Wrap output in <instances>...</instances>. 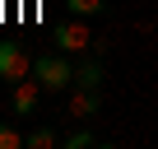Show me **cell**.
I'll return each mask as SVG.
<instances>
[{"instance_id":"obj_1","label":"cell","mask_w":158,"mask_h":149,"mask_svg":"<svg viewBox=\"0 0 158 149\" xmlns=\"http://www.w3.org/2000/svg\"><path fill=\"white\" fill-rule=\"evenodd\" d=\"M33 79L47 89V93H60L74 84V61L65 51H51V56H33Z\"/></svg>"},{"instance_id":"obj_2","label":"cell","mask_w":158,"mask_h":149,"mask_svg":"<svg viewBox=\"0 0 158 149\" xmlns=\"http://www.w3.org/2000/svg\"><path fill=\"white\" fill-rule=\"evenodd\" d=\"M56 47H60V51H102L107 42H102V37H93L89 19L70 14V19H60V23H56Z\"/></svg>"},{"instance_id":"obj_3","label":"cell","mask_w":158,"mask_h":149,"mask_svg":"<svg viewBox=\"0 0 158 149\" xmlns=\"http://www.w3.org/2000/svg\"><path fill=\"white\" fill-rule=\"evenodd\" d=\"M33 74V56L19 47V42H0V79L5 84H19Z\"/></svg>"},{"instance_id":"obj_4","label":"cell","mask_w":158,"mask_h":149,"mask_svg":"<svg viewBox=\"0 0 158 149\" xmlns=\"http://www.w3.org/2000/svg\"><path fill=\"white\" fill-rule=\"evenodd\" d=\"M98 107H102V89H79V84H70L65 117H74V121H89V117H98Z\"/></svg>"},{"instance_id":"obj_5","label":"cell","mask_w":158,"mask_h":149,"mask_svg":"<svg viewBox=\"0 0 158 149\" xmlns=\"http://www.w3.org/2000/svg\"><path fill=\"white\" fill-rule=\"evenodd\" d=\"M37 103H42V84L33 79V74H28V79H19V84H14V93H10L14 117H33V112H37Z\"/></svg>"},{"instance_id":"obj_6","label":"cell","mask_w":158,"mask_h":149,"mask_svg":"<svg viewBox=\"0 0 158 149\" xmlns=\"http://www.w3.org/2000/svg\"><path fill=\"white\" fill-rule=\"evenodd\" d=\"M65 14H79V19H102L107 14V0H60Z\"/></svg>"},{"instance_id":"obj_7","label":"cell","mask_w":158,"mask_h":149,"mask_svg":"<svg viewBox=\"0 0 158 149\" xmlns=\"http://www.w3.org/2000/svg\"><path fill=\"white\" fill-rule=\"evenodd\" d=\"M74 84H79V89H102V65H98V61L74 65Z\"/></svg>"},{"instance_id":"obj_8","label":"cell","mask_w":158,"mask_h":149,"mask_svg":"<svg viewBox=\"0 0 158 149\" xmlns=\"http://www.w3.org/2000/svg\"><path fill=\"white\" fill-rule=\"evenodd\" d=\"M56 144H65V135H60L56 126H37V130L28 135V149H56Z\"/></svg>"},{"instance_id":"obj_9","label":"cell","mask_w":158,"mask_h":149,"mask_svg":"<svg viewBox=\"0 0 158 149\" xmlns=\"http://www.w3.org/2000/svg\"><path fill=\"white\" fill-rule=\"evenodd\" d=\"M0 149H28V135H23V130H14V126H5V121H0Z\"/></svg>"},{"instance_id":"obj_10","label":"cell","mask_w":158,"mask_h":149,"mask_svg":"<svg viewBox=\"0 0 158 149\" xmlns=\"http://www.w3.org/2000/svg\"><path fill=\"white\" fill-rule=\"evenodd\" d=\"M89 144H98L93 130H70V135H65V149H89Z\"/></svg>"}]
</instances>
